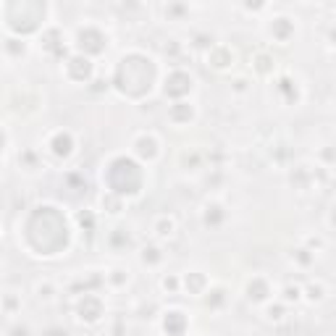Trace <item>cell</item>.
<instances>
[{
    "label": "cell",
    "mask_w": 336,
    "mask_h": 336,
    "mask_svg": "<svg viewBox=\"0 0 336 336\" xmlns=\"http://www.w3.org/2000/svg\"><path fill=\"white\" fill-rule=\"evenodd\" d=\"M173 231H176V221H173V218L163 215V218H158V221H155V234L158 237H171Z\"/></svg>",
    "instance_id": "cell-7"
},
{
    "label": "cell",
    "mask_w": 336,
    "mask_h": 336,
    "mask_svg": "<svg viewBox=\"0 0 336 336\" xmlns=\"http://www.w3.org/2000/svg\"><path fill=\"white\" fill-rule=\"evenodd\" d=\"M163 255H160V250L158 247H145L142 250V263H158Z\"/></svg>",
    "instance_id": "cell-10"
},
{
    "label": "cell",
    "mask_w": 336,
    "mask_h": 336,
    "mask_svg": "<svg viewBox=\"0 0 336 336\" xmlns=\"http://www.w3.org/2000/svg\"><path fill=\"white\" fill-rule=\"evenodd\" d=\"M252 68H255V74L268 76V74L276 71V58L268 50H258V53L252 55Z\"/></svg>",
    "instance_id": "cell-3"
},
{
    "label": "cell",
    "mask_w": 336,
    "mask_h": 336,
    "mask_svg": "<svg viewBox=\"0 0 336 336\" xmlns=\"http://www.w3.org/2000/svg\"><path fill=\"white\" fill-rule=\"evenodd\" d=\"M108 281H110V284H116V286H121V284L129 281V271H124V268H113V271L108 273Z\"/></svg>",
    "instance_id": "cell-9"
},
{
    "label": "cell",
    "mask_w": 336,
    "mask_h": 336,
    "mask_svg": "<svg viewBox=\"0 0 336 336\" xmlns=\"http://www.w3.org/2000/svg\"><path fill=\"white\" fill-rule=\"evenodd\" d=\"M234 89H237V92H245V89H247V79H245V76L234 79Z\"/></svg>",
    "instance_id": "cell-13"
},
{
    "label": "cell",
    "mask_w": 336,
    "mask_h": 336,
    "mask_svg": "<svg viewBox=\"0 0 336 336\" xmlns=\"http://www.w3.org/2000/svg\"><path fill=\"white\" fill-rule=\"evenodd\" d=\"M163 289H166V292H176V289H179V279H173V276L168 279V276H166V279H163Z\"/></svg>",
    "instance_id": "cell-11"
},
{
    "label": "cell",
    "mask_w": 336,
    "mask_h": 336,
    "mask_svg": "<svg viewBox=\"0 0 336 336\" xmlns=\"http://www.w3.org/2000/svg\"><path fill=\"white\" fill-rule=\"evenodd\" d=\"M3 50H6V53H11L14 58H24V55H27V50H29V45H27L24 40L8 37V40L3 42Z\"/></svg>",
    "instance_id": "cell-6"
},
{
    "label": "cell",
    "mask_w": 336,
    "mask_h": 336,
    "mask_svg": "<svg viewBox=\"0 0 336 336\" xmlns=\"http://www.w3.org/2000/svg\"><path fill=\"white\" fill-rule=\"evenodd\" d=\"M265 312H268V318L271 320H284V307H268V310H265Z\"/></svg>",
    "instance_id": "cell-12"
},
{
    "label": "cell",
    "mask_w": 336,
    "mask_h": 336,
    "mask_svg": "<svg viewBox=\"0 0 336 336\" xmlns=\"http://www.w3.org/2000/svg\"><path fill=\"white\" fill-rule=\"evenodd\" d=\"M271 37H276V42H281L286 45L289 40H292V34H294V19H289V16H276L271 19Z\"/></svg>",
    "instance_id": "cell-2"
},
{
    "label": "cell",
    "mask_w": 336,
    "mask_h": 336,
    "mask_svg": "<svg viewBox=\"0 0 336 336\" xmlns=\"http://www.w3.org/2000/svg\"><path fill=\"white\" fill-rule=\"evenodd\" d=\"M326 284L323 281H312V284H307L305 289H302V294H305V299L307 302H323V299H326Z\"/></svg>",
    "instance_id": "cell-5"
},
{
    "label": "cell",
    "mask_w": 336,
    "mask_h": 336,
    "mask_svg": "<svg viewBox=\"0 0 336 336\" xmlns=\"http://www.w3.org/2000/svg\"><path fill=\"white\" fill-rule=\"evenodd\" d=\"M234 61H237V55L229 45H213L210 53H207V66H213L215 71H226V68L234 66Z\"/></svg>",
    "instance_id": "cell-1"
},
{
    "label": "cell",
    "mask_w": 336,
    "mask_h": 336,
    "mask_svg": "<svg viewBox=\"0 0 336 336\" xmlns=\"http://www.w3.org/2000/svg\"><path fill=\"white\" fill-rule=\"evenodd\" d=\"M299 299H302V286L297 284L284 286V302H299Z\"/></svg>",
    "instance_id": "cell-8"
},
{
    "label": "cell",
    "mask_w": 336,
    "mask_h": 336,
    "mask_svg": "<svg viewBox=\"0 0 336 336\" xmlns=\"http://www.w3.org/2000/svg\"><path fill=\"white\" fill-rule=\"evenodd\" d=\"M61 37H63L61 29H45V32H42V48L48 50V53H61L63 45L58 42Z\"/></svg>",
    "instance_id": "cell-4"
}]
</instances>
